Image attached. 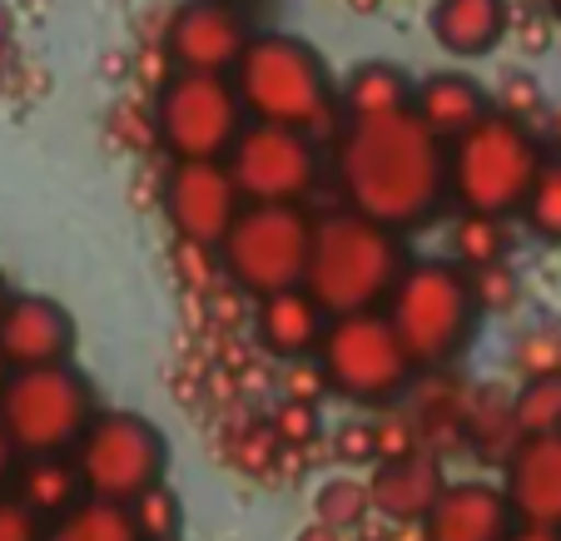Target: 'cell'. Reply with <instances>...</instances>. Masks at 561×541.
Returning a JSON list of instances; mask_svg holds the SVG:
<instances>
[{
    "label": "cell",
    "mask_w": 561,
    "mask_h": 541,
    "mask_svg": "<svg viewBox=\"0 0 561 541\" xmlns=\"http://www.w3.org/2000/svg\"><path fill=\"white\" fill-rule=\"evenodd\" d=\"M417 85L408 80L403 65L392 60H363L348 70L339 100L348 110V119H368V115H392V110H413Z\"/></svg>",
    "instance_id": "cell-21"
},
{
    "label": "cell",
    "mask_w": 561,
    "mask_h": 541,
    "mask_svg": "<svg viewBox=\"0 0 561 541\" xmlns=\"http://www.w3.org/2000/svg\"><path fill=\"white\" fill-rule=\"evenodd\" d=\"M249 25L239 15V5L229 0H190L180 5L170 21V60L180 70H214V74H229L239 65V55L249 50Z\"/></svg>",
    "instance_id": "cell-13"
},
{
    "label": "cell",
    "mask_w": 561,
    "mask_h": 541,
    "mask_svg": "<svg viewBox=\"0 0 561 541\" xmlns=\"http://www.w3.org/2000/svg\"><path fill=\"white\" fill-rule=\"evenodd\" d=\"M5 303H11V298H5V284H0V313H5Z\"/></svg>",
    "instance_id": "cell-45"
},
{
    "label": "cell",
    "mask_w": 561,
    "mask_h": 541,
    "mask_svg": "<svg viewBox=\"0 0 561 541\" xmlns=\"http://www.w3.org/2000/svg\"><path fill=\"white\" fill-rule=\"evenodd\" d=\"M507 541H561V531H551V527H531V521H517V531H512Z\"/></svg>",
    "instance_id": "cell-38"
},
{
    "label": "cell",
    "mask_w": 561,
    "mask_h": 541,
    "mask_svg": "<svg viewBox=\"0 0 561 541\" xmlns=\"http://www.w3.org/2000/svg\"><path fill=\"white\" fill-rule=\"evenodd\" d=\"M403 239L398 229L363 209H339L313 223V254H308L304 288L323 303L329 319L339 313H368L388 303L403 278Z\"/></svg>",
    "instance_id": "cell-2"
},
{
    "label": "cell",
    "mask_w": 561,
    "mask_h": 541,
    "mask_svg": "<svg viewBox=\"0 0 561 541\" xmlns=\"http://www.w3.org/2000/svg\"><path fill=\"white\" fill-rule=\"evenodd\" d=\"M413 110L437 129L443 139H457L477 125L482 115H492L488 105V90L477 85L472 74H457V70H443V74H427L423 85L413 95Z\"/></svg>",
    "instance_id": "cell-20"
},
{
    "label": "cell",
    "mask_w": 561,
    "mask_h": 541,
    "mask_svg": "<svg viewBox=\"0 0 561 541\" xmlns=\"http://www.w3.org/2000/svg\"><path fill=\"white\" fill-rule=\"evenodd\" d=\"M527 223L531 234L547 239V244H561V160H547L527 194Z\"/></svg>",
    "instance_id": "cell-29"
},
{
    "label": "cell",
    "mask_w": 561,
    "mask_h": 541,
    "mask_svg": "<svg viewBox=\"0 0 561 541\" xmlns=\"http://www.w3.org/2000/svg\"><path fill=\"white\" fill-rule=\"evenodd\" d=\"M159 145L174 160H224L233 139L244 135V100L229 74L214 70H180L164 80L154 100Z\"/></svg>",
    "instance_id": "cell-9"
},
{
    "label": "cell",
    "mask_w": 561,
    "mask_h": 541,
    "mask_svg": "<svg viewBox=\"0 0 561 541\" xmlns=\"http://www.w3.org/2000/svg\"><path fill=\"white\" fill-rule=\"evenodd\" d=\"M233 184L249 204H298L318 184L313 135L294 125H249L229 149Z\"/></svg>",
    "instance_id": "cell-11"
},
{
    "label": "cell",
    "mask_w": 561,
    "mask_h": 541,
    "mask_svg": "<svg viewBox=\"0 0 561 541\" xmlns=\"http://www.w3.org/2000/svg\"><path fill=\"white\" fill-rule=\"evenodd\" d=\"M517 427H522V437H531V433H561V372L522 378Z\"/></svg>",
    "instance_id": "cell-27"
},
{
    "label": "cell",
    "mask_w": 561,
    "mask_h": 541,
    "mask_svg": "<svg viewBox=\"0 0 561 541\" xmlns=\"http://www.w3.org/2000/svg\"><path fill=\"white\" fill-rule=\"evenodd\" d=\"M259 343H264L274 358H308V353L323 343V329H329V313L308 288H284V293L259 298Z\"/></svg>",
    "instance_id": "cell-19"
},
{
    "label": "cell",
    "mask_w": 561,
    "mask_h": 541,
    "mask_svg": "<svg viewBox=\"0 0 561 541\" xmlns=\"http://www.w3.org/2000/svg\"><path fill=\"white\" fill-rule=\"evenodd\" d=\"M333 457L343 462H378V437H373V423H348L333 437Z\"/></svg>",
    "instance_id": "cell-35"
},
{
    "label": "cell",
    "mask_w": 561,
    "mask_h": 541,
    "mask_svg": "<svg viewBox=\"0 0 561 541\" xmlns=\"http://www.w3.org/2000/svg\"><path fill=\"white\" fill-rule=\"evenodd\" d=\"M339 184L353 209L403 234L437 214L443 194L453 189L447 139L417 110L348 119L339 139Z\"/></svg>",
    "instance_id": "cell-1"
},
{
    "label": "cell",
    "mask_w": 561,
    "mask_h": 541,
    "mask_svg": "<svg viewBox=\"0 0 561 541\" xmlns=\"http://www.w3.org/2000/svg\"><path fill=\"white\" fill-rule=\"evenodd\" d=\"M75 468L85 477V492L135 502L139 492L164 482V472H170V437L129 407L95 413L85 437L75 442Z\"/></svg>",
    "instance_id": "cell-10"
},
{
    "label": "cell",
    "mask_w": 561,
    "mask_h": 541,
    "mask_svg": "<svg viewBox=\"0 0 561 541\" xmlns=\"http://www.w3.org/2000/svg\"><path fill=\"white\" fill-rule=\"evenodd\" d=\"M159 541H184V537H159Z\"/></svg>",
    "instance_id": "cell-46"
},
{
    "label": "cell",
    "mask_w": 561,
    "mask_h": 541,
    "mask_svg": "<svg viewBox=\"0 0 561 541\" xmlns=\"http://www.w3.org/2000/svg\"><path fill=\"white\" fill-rule=\"evenodd\" d=\"M308 254H313V219L298 204H244L219 244L229 278L254 298L304 288Z\"/></svg>",
    "instance_id": "cell-7"
},
{
    "label": "cell",
    "mask_w": 561,
    "mask_h": 541,
    "mask_svg": "<svg viewBox=\"0 0 561 541\" xmlns=\"http://www.w3.org/2000/svg\"><path fill=\"white\" fill-rule=\"evenodd\" d=\"M274 427H278V437H284L288 447H304L308 437H318V417H313V407H308L304 398H288V403L278 407Z\"/></svg>",
    "instance_id": "cell-34"
},
{
    "label": "cell",
    "mask_w": 561,
    "mask_h": 541,
    "mask_svg": "<svg viewBox=\"0 0 561 541\" xmlns=\"http://www.w3.org/2000/svg\"><path fill=\"white\" fill-rule=\"evenodd\" d=\"M462 423H467V433H472V442L482 457H512V447L522 442L517 393H502V388H482V393L467 403Z\"/></svg>",
    "instance_id": "cell-23"
},
{
    "label": "cell",
    "mask_w": 561,
    "mask_h": 541,
    "mask_svg": "<svg viewBox=\"0 0 561 541\" xmlns=\"http://www.w3.org/2000/svg\"><path fill=\"white\" fill-rule=\"evenodd\" d=\"M453 254L462 258V268L507 258V219H502V214H472L467 209L453 229Z\"/></svg>",
    "instance_id": "cell-25"
},
{
    "label": "cell",
    "mask_w": 561,
    "mask_h": 541,
    "mask_svg": "<svg viewBox=\"0 0 561 541\" xmlns=\"http://www.w3.org/2000/svg\"><path fill=\"white\" fill-rule=\"evenodd\" d=\"M318 362H323V378H329L333 393L368 407L392 403L413 378V358H408L392 319L378 308L329 319L323 343H318Z\"/></svg>",
    "instance_id": "cell-8"
},
{
    "label": "cell",
    "mask_w": 561,
    "mask_h": 541,
    "mask_svg": "<svg viewBox=\"0 0 561 541\" xmlns=\"http://www.w3.org/2000/svg\"><path fill=\"white\" fill-rule=\"evenodd\" d=\"M427 31L447 55H492L512 31V5L507 0H433Z\"/></svg>",
    "instance_id": "cell-18"
},
{
    "label": "cell",
    "mask_w": 561,
    "mask_h": 541,
    "mask_svg": "<svg viewBox=\"0 0 561 541\" xmlns=\"http://www.w3.org/2000/svg\"><path fill=\"white\" fill-rule=\"evenodd\" d=\"M453 194L472 214H517L527 209V194L541 174V149L531 139L527 119H512L502 110L482 115L467 135L453 139Z\"/></svg>",
    "instance_id": "cell-4"
},
{
    "label": "cell",
    "mask_w": 561,
    "mask_h": 541,
    "mask_svg": "<svg viewBox=\"0 0 561 541\" xmlns=\"http://www.w3.org/2000/svg\"><path fill=\"white\" fill-rule=\"evenodd\" d=\"M368 511H373V487L358 482V477H333V482H323L318 497H313V517L329 521V527H339V531L363 527Z\"/></svg>",
    "instance_id": "cell-26"
},
{
    "label": "cell",
    "mask_w": 561,
    "mask_h": 541,
    "mask_svg": "<svg viewBox=\"0 0 561 541\" xmlns=\"http://www.w3.org/2000/svg\"><path fill=\"white\" fill-rule=\"evenodd\" d=\"M85 492V477L75 462H65L60 452H45V457H31V468L21 472V497L31 502L41 517H60L80 502Z\"/></svg>",
    "instance_id": "cell-24"
},
{
    "label": "cell",
    "mask_w": 561,
    "mask_h": 541,
    "mask_svg": "<svg viewBox=\"0 0 561 541\" xmlns=\"http://www.w3.org/2000/svg\"><path fill=\"white\" fill-rule=\"evenodd\" d=\"M507 502L517 521L561 531V433H531L507 457Z\"/></svg>",
    "instance_id": "cell-15"
},
{
    "label": "cell",
    "mask_w": 561,
    "mask_h": 541,
    "mask_svg": "<svg viewBox=\"0 0 561 541\" xmlns=\"http://www.w3.org/2000/svg\"><path fill=\"white\" fill-rule=\"evenodd\" d=\"M502 115H512V119L541 115V85L531 74H507L502 80Z\"/></svg>",
    "instance_id": "cell-33"
},
{
    "label": "cell",
    "mask_w": 561,
    "mask_h": 541,
    "mask_svg": "<svg viewBox=\"0 0 561 541\" xmlns=\"http://www.w3.org/2000/svg\"><path fill=\"white\" fill-rule=\"evenodd\" d=\"M472 274L457 264H408L388 293V319L403 338L413 368H443L467 348L477 323Z\"/></svg>",
    "instance_id": "cell-5"
},
{
    "label": "cell",
    "mask_w": 561,
    "mask_h": 541,
    "mask_svg": "<svg viewBox=\"0 0 561 541\" xmlns=\"http://www.w3.org/2000/svg\"><path fill=\"white\" fill-rule=\"evenodd\" d=\"M348 5H353V11H358V15H373V11H378V5H382V0H348Z\"/></svg>",
    "instance_id": "cell-41"
},
{
    "label": "cell",
    "mask_w": 561,
    "mask_h": 541,
    "mask_svg": "<svg viewBox=\"0 0 561 541\" xmlns=\"http://www.w3.org/2000/svg\"><path fill=\"white\" fill-rule=\"evenodd\" d=\"M373 437H378V462L382 457H403V452H413V423L408 417H398V413H388V417H378L373 423Z\"/></svg>",
    "instance_id": "cell-36"
},
{
    "label": "cell",
    "mask_w": 561,
    "mask_h": 541,
    "mask_svg": "<svg viewBox=\"0 0 561 541\" xmlns=\"http://www.w3.org/2000/svg\"><path fill=\"white\" fill-rule=\"evenodd\" d=\"M75 348V319L55 298L21 293L0 313V353L11 368H41V362H65Z\"/></svg>",
    "instance_id": "cell-16"
},
{
    "label": "cell",
    "mask_w": 561,
    "mask_h": 541,
    "mask_svg": "<svg viewBox=\"0 0 561 541\" xmlns=\"http://www.w3.org/2000/svg\"><path fill=\"white\" fill-rule=\"evenodd\" d=\"M244 209V194L233 184V170L219 160H174L164 174V219L190 244L219 249Z\"/></svg>",
    "instance_id": "cell-12"
},
{
    "label": "cell",
    "mask_w": 561,
    "mask_h": 541,
    "mask_svg": "<svg viewBox=\"0 0 561 541\" xmlns=\"http://www.w3.org/2000/svg\"><path fill=\"white\" fill-rule=\"evenodd\" d=\"M233 85L254 119L294 125L304 135H329L343 110L323 55L298 35H254L233 65Z\"/></svg>",
    "instance_id": "cell-3"
},
{
    "label": "cell",
    "mask_w": 561,
    "mask_h": 541,
    "mask_svg": "<svg viewBox=\"0 0 561 541\" xmlns=\"http://www.w3.org/2000/svg\"><path fill=\"white\" fill-rule=\"evenodd\" d=\"M129 511H135L139 531H145V541H159V537H180L184 531V502L174 487H164V482H154V487H145L135 502H129Z\"/></svg>",
    "instance_id": "cell-28"
},
{
    "label": "cell",
    "mask_w": 561,
    "mask_h": 541,
    "mask_svg": "<svg viewBox=\"0 0 561 541\" xmlns=\"http://www.w3.org/2000/svg\"><path fill=\"white\" fill-rule=\"evenodd\" d=\"M368 487H373V511H382L398 527H423L433 502L447 487L443 457L427 452V447H413L403 457H382L378 472L368 477Z\"/></svg>",
    "instance_id": "cell-17"
},
{
    "label": "cell",
    "mask_w": 561,
    "mask_h": 541,
    "mask_svg": "<svg viewBox=\"0 0 561 541\" xmlns=\"http://www.w3.org/2000/svg\"><path fill=\"white\" fill-rule=\"evenodd\" d=\"M551 135H557V139H561V105H557V110H551Z\"/></svg>",
    "instance_id": "cell-43"
},
{
    "label": "cell",
    "mask_w": 561,
    "mask_h": 541,
    "mask_svg": "<svg viewBox=\"0 0 561 541\" xmlns=\"http://www.w3.org/2000/svg\"><path fill=\"white\" fill-rule=\"evenodd\" d=\"M522 378H541V372H561V333L557 329H527L512 348Z\"/></svg>",
    "instance_id": "cell-31"
},
{
    "label": "cell",
    "mask_w": 561,
    "mask_h": 541,
    "mask_svg": "<svg viewBox=\"0 0 561 541\" xmlns=\"http://www.w3.org/2000/svg\"><path fill=\"white\" fill-rule=\"evenodd\" d=\"M0 423L11 433L15 452H65L95 423V393L70 362L11 368V378L0 388Z\"/></svg>",
    "instance_id": "cell-6"
},
{
    "label": "cell",
    "mask_w": 561,
    "mask_h": 541,
    "mask_svg": "<svg viewBox=\"0 0 561 541\" xmlns=\"http://www.w3.org/2000/svg\"><path fill=\"white\" fill-rule=\"evenodd\" d=\"M11 457H15V442H11V433H5V423H0V482L11 477Z\"/></svg>",
    "instance_id": "cell-40"
},
{
    "label": "cell",
    "mask_w": 561,
    "mask_h": 541,
    "mask_svg": "<svg viewBox=\"0 0 561 541\" xmlns=\"http://www.w3.org/2000/svg\"><path fill=\"white\" fill-rule=\"evenodd\" d=\"M323 388H329V378H323V362H318V368L298 362V368L288 372V398H304V403H313Z\"/></svg>",
    "instance_id": "cell-37"
},
{
    "label": "cell",
    "mask_w": 561,
    "mask_h": 541,
    "mask_svg": "<svg viewBox=\"0 0 561 541\" xmlns=\"http://www.w3.org/2000/svg\"><path fill=\"white\" fill-rule=\"evenodd\" d=\"M467 274H472V293H477V308H482V313H507V308H517L522 278L507 258H497V264H477V268H467Z\"/></svg>",
    "instance_id": "cell-30"
},
{
    "label": "cell",
    "mask_w": 561,
    "mask_h": 541,
    "mask_svg": "<svg viewBox=\"0 0 561 541\" xmlns=\"http://www.w3.org/2000/svg\"><path fill=\"white\" fill-rule=\"evenodd\" d=\"M45 541H145V531H139L129 502L85 492L70 511L55 517V527L45 531Z\"/></svg>",
    "instance_id": "cell-22"
},
{
    "label": "cell",
    "mask_w": 561,
    "mask_h": 541,
    "mask_svg": "<svg viewBox=\"0 0 561 541\" xmlns=\"http://www.w3.org/2000/svg\"><path fill=\"white\" fill-rule=\"evenodd\" d=\"M298 541H343V531L339 527H329V521H308V527L304 531H298Z\"/></svg>",
    "instance_id": "cell-39"
},
{
    "label": "cell",
    "mask_w": 561,
    "mask_h": 541,
    "mask_svg": "<svg viewBox=\"0 0 561 541\" xmlns=\"http://www.w3.org/2000/svg\"><path fill=\"white\" fill-rule=\"evenodd\" d=\"M5 378H11V358L0 353V388H5Z\"/></svg>",
    "instance_id": "cell-42"
},
{
    "label": "cell",
    "mask_w": 561,
    "mask_h": 541,
    "mask_svg": "<svg viewBox=\"0 0 561 541\" xmlns=\"http://www.w3.org/2000/svg\"><path fill=\"white\" fill-rule=\"evenodd\" d=\"M547 11L557 15V25H561V0H547Z\"/></svg>",
    "instance_id": "cell-44"
},
{
    "label": "cell",
    "mask_w": 561,
    "mask_h": 541,
    "mask_svg": "<svg viewBox=\"0 0 561 541\" xmlns=\"http://www.w3.org/2000/svg\"><path fill=\"white\" fill-rule=\"evenodd\" d=\"M0 541H45L41 511L25 497H0Z\"/></svg>",
    "instance_id": "cell-32"
},
{
    "label": "cell",
    "mask_w": 561,
    "mask_h": 541,
    "mask_svg": "<svg viewBox=\"0 0 561 541\" xmlns=\"http://www.w3.org/2000/svg\"><path fill=\"white\" fill-rule=\"evenodd\" d=\"M517 531V511L507 487L492 482H447L423 521V541H507Z\"/></svg>",
    "instance_id": "cell-14"
}]
</instances>
